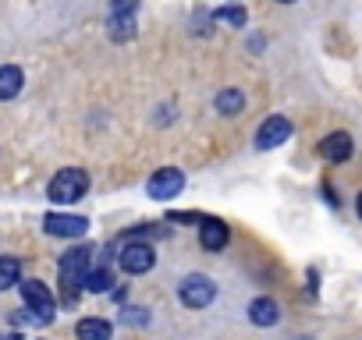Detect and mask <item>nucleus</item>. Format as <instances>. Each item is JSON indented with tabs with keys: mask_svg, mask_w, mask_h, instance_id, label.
<instances>
[{
	"mask_svg": "<svg viewBox=\"0 0 362 340\" xmlns=\"http://www.w3.org/2000/svg\"><path fill=\"white\" fill-rule=\"evenodd\" d=\"M89 273H93V248H89V245L68 248V252L61 255V291H64V301H68V305H75V298H78V291L86 287Z\"/></svg>",
	"mask_w": 362,
	"mask_h": 340,
	"instance_id": "obj_1",
	"label": "nucleus"
},
{
	"mask_svg": "<svg viewBox=\"0 0 362 340\" xmlns=\"http://www.w3.org/2000/svg\"><path fill=\"white\" fill-rule=\"evenodd\" d=\"M89 192V174L82 166H64L54 174V181L47 185V199L54 206H71V202H82Z\"/></svg>",
	"mask_w": 362,
	"mask_h": 340,
	"instance_id": "obj_2",
	"label": "nucleus"
},
{
	"mask_svg": "<svg viewBox=\"0 0 362 340\" xmlns=\"http://www.w3.org/2000/svg\"><path fill=\"white\" fill-rule=\"evenodd\" d=\"M18 291H22V301H25V308L47 326L50 319H54V312H57V301H54V294H50V287L43 284V280H22L18 284Z\"/></svg>",
	"mask_w": 362,
	"mask_h": 340,
	"instance_id": "obj_3",
	"label": "nucleus"
},
{
	"mask_svg": "<svg viewBox=\"0 0 362 340\" xmlns=\"http://www.w3.org/2000/svg\"><path fill=\"white\" fill-rule=\"evenodd\" d=\"M177 298L185 308H206L217 298V284L206 273H189L185 280L177 284Z\"/></svg>",
	"mask_w": 362,
	"mask_h": 340,
	"instance_id": "obj_4",
	"label": "nucleus"
},
{
	"mask_svg": "<svg viewBox=\"0 0 362 340\" xmlns=\"http://www.w3.org/2000/svg\"><path fill=\"white\" fill-rule=\"evenodd\" d=\"M153 262H156V252H153L149 241H128V245H121V252H117V266H121L128 277L149 273Z\"/></svg>",
	"mask_w": 362,
	"mask_h": 340,
	"instance_id": "obj_5",
	"label": "nucleus"
},
{
	"mask_svg": "<svg viewBox=\"0 0 362 340\" xmlns=\"http://www.w3.org/2000/svg\"><path fill=\"white\" fill-rule=\"evenodd\" d=\"M181 188H185V174H181L177 166H160L156 174L149 178V185H146V195L156 199V202H167V199H174Z\"/></svg>",
	"mask_w": 362,
	"mask_h": 340,
	"instance_id": "obj_6",
	"label": "nucleus"
},
{
	"mask_svg": "<svg viewBox=\"0 0 362 340\" xmlns=\"http://www.w3.org/2000/svg\"><path fill=\"white\" fill-rule=\"evenodd\" d=\"M291 138V121L284 117V114H274V117H267L263 124H259V131H256V149H277L281 142H288Z\"/></svg>",
	"mask_w": 362,
	"mask_h": 340,
	"instance_id": "obj_7",
	"label": "nucleus"
},
{
	"mask_svg": "<svg viewBox=\"0 0 362 340\" xmlns=\"http://www.w3.org/2000/svg\"><path fill=\"white\" fill-rule=\"evenodd\" d=\"M43 231L50 238H82L89 231V220L86 217H75V213H50L43 220Z\"/></svg>",
	"mask_w": 362,
	"mask_h": 340,
	"instance_id": "obj_8",
	"label": "nucleus"
},
{
	"mask_svg": "<svg viewBox=\"0 0 362 340\" xmlns=\"http://www.w3.org/2000/svg\"><path fill=\"white\" fill-rule=\"evenodd\" d=\"M316 152H320L327 163H344V159L351 156V135H348V131H330V135L320 138Z\"/></svg>",
	"mask_w": 362,
	"mask_h": 340,
	"instance_id": "obj_9",
	"label": "nucleus"
},
{
	"mask_svg": "<svg viewBox=\"0 0 362 340\" xmlns=\"http://www.w3.org/2000/svg\"><path fill=\"white\" fill-rule=\"evenodd\" d=\"M228 238H231V227H228L224 220L203 217V224H199V245H203L206 252H221V248L228 245Z\"/></svg>",
	"mask_w": 362,
	"mask_h": 340,
	"instance_id": "obj_10",
	"label": "nucleus"
},
{
	"mask_svg": "<svg viewBox=\"0 0 362 340\" xmlns=\"http://www.w3.org/2000/svg\"><path fill=\"white\" fill-rule=\"evenodd\" d=\"M249 319L256 326H277L281 322V305L274 298H252L249 301Z\"/></svg>",
	"mask_w": 362,
	"mask_h": 340,
	"instance_id": "obj_11",
	"label": "nucleus"
},
{
	"mask_svg": "<svg viewBox=\"0 0 362 340\" xmlns=\"http://www.w3.org/2000/svg\"><path fill=\"white\" fill-rule=\"evenodd\" d=\"M22 85H25V75L18 64H0V103L15 99L22 92Z\"/></svg>",
	"mask_w": 362,
	"mask_h": 340,
	"instance_id": "obj_12",
	"label": "nucleus"
},
{
	"mask_svg": "<svg viewBox=\"0 0 362 340\" xmlns=\"http://www.w3.org/2000/svg\"><path fill=\"white\" fill-rule=\"evenodd\" d=\"M75 336H78V340H110V336H114V326H110L107 319L89 315V319H78Z\"/></svg>",
	"mask_w": 362,
	"mask_h": 340,
	"instance_id": "obj_13",
	"label": "nucleus"
},
{
	"mask_svg": "<svg viewBox=\"0 0 362 340\" xmlns=\"http://www.w3.org/2000/svg\"><path fill=\"white\" fill-rule=\"evenodd\" d=\"M214 107H217V114H224V117H238V114L245 110V96H242L238 89H221L217 99H214Z\"/></svg>",
	"mask_w": 362,
	"mask_h": 340,
	"instance_id": "obj_14",
	"label": "nucleus"
},
{
	"mask_svg": "<svg viewBox=\"0 0 362 340\" xmlns=\"http://www.w3.org/2000/svg\"><path fill=\"white\" fill-rule=\"evenodd\" d=\"M107 32L114 43H128L135 36V15H110L107 18Z\"/></svg>",
	"mask_w": 362,
	"mask_h": 340,
	"instance_id": "obj_15",
	"label": "nucleus"
},
{
	"mask_svg": "<svg viewBox=\"0 0 362 340\" xmlns=\"http://www.w3.org/2000/svg\"><path fill=\"white\" fill-rule=\"evenodd\" d=\"M22 284V262L15 255H0V291H11Z\"/></svg>",
	"mask_w": 362,
	"mask_h": 340,
	"instance_id": "obj_16",
	"label": "nucleus"
},
{
	"mask_svg": "<svg viewBox=\"0 0 362 340\" xmlns=\"http://www.w3.org/2000/svg\"><path fill=\"white\" fill-rule=\"evenodd\" d=\"M110 284H114L110 266H96V269L89 273V280H86V291H93V294H107V291H110Z\"/></svg>",
	"mask_w": 362,
	"mask_h": 340,
	"instance_id": "obj_17",
	"label": "nucleus"
},
{
	"mask_svg": "<svg viewBox=\"0 0 362 340\" xmlns=\"http://www.w3.org/2000/svg\"><path fill=\"white\" fill-rule=\"evenodd\" d=\"M214 22H221V25H231V29H245V8H238V4H231V8H221V11H214Z\"/></svg>",
	"mask_w": 362,
	"mask_h": 340,
	"instance_id": "obj_18",
	"label": "nucleus"
},
{
	"mask_svg": "<svg viewBox=\"0 0 362 340\" xmlns=\"http://www.w3.org/2000/svg\"><path fill=\"white\" fill-rule=\"evenodd\" d=\"M121 319H124L128 326H146V322H149V312H146V308H135V305H128Z\"/></svg>",
	"mask_w": 362,
	"mask_h": 340,
	"instance_id": "obj_19",
	"label": "nucleus"
},
{
	"mask_svg": "<svg viewBox=\"0 0 362 340\" xmlns=\"http://www.w3.org/2000/svg\"><path fill=\"white\" fill-rule=\"evenodd\" d=\"M139 0H110V15H135Z\"/></svg>",
	"mask_w": 362,
	"mask_h": 340,
	"instance_id": "obj_20",
	"label": "nucleus"
},
{
	"mask_svg": "<svg viewBox=\"0 0 362 340\" xmlns=\"http://www.w3.org/2000/svg\"><path fill=\"white\" fill-rule=\"evenodd\" d=\"M355 210H358V220H362V192H358V199H355Z\"/></svg>",
	"mask_w": 362,
	"mask_h": 340,
	"instance_id": "obj_21",
	"label": "nucleus"
},
{
	"mask_svg": "<svg viewBox=\"0 0 362 340\" xmlns=\"http://www.w3.org/2000/svg\"><path fill=\"white\" fill-rule=\"evenodd\" d=\"M0 340H18L15 333H0Z\"/></svg>",
	"mask_w": 362,
	"mask_h": 340,
	"instance_id": "obj_22",
	"label": "nucleus"
},
{
	"mask_svg": "<svg viewBox=\"0 0 362 340\" xmlns=\"http://www.w3.org/2000/svg\"><path fill=\"white\" fill-rule=\"evenodd\" d=\"M277 4H298V0H277Z\"/></svg>",
	"mask_w": 362,
	"mask_h": 340,
	"instance_id": "obj_23",
	"label": "nucleus"
}]
</instances>
